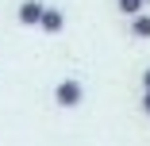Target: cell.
Wrapping results in <instances>:
<instances>
[{
    "label": "cell",
    "instance_id": "7",
    "mask_svg": "<svg viewBox=\"0 0 150 146\" xmlns=\"http://www.w3.org/2000/svg\"><path fill=\"white\" fill-rule=\"evenodd\" d=\"M142 115H150V92H142Z\"/></svg>",
    "mask_w": 150,
    "mask_h": 146
},
{
    "label": "cell",
    "instance_id": "6",
    "mask_svg": "<svg viewBox=\"0 0 150 146\" xmlns=\"http://www.w3.org/2000/svg\"><path fill=\"white\" fill-rule=\"evenodd\" d=\"M142 92H150V66L142 69Z\"/></svg>",
    "mask_w": 150,
    "mask_h": 146
},
{
    "label": "cell",
    "instance_id": "1",
    "mask_svg": "<svg viewBox=\"0 0 150 146\" xmlns=\"http://www.w3.org/2000/svg\"><path fill=\"white\" fill-rule=\"evenodd\" d=\"M81 100H85V85H81L77 77H66V81L54 85V104H58V108H77Z\"/></svg>",
    "mask_w": 150,
    "mask_h": 146
},
{
    "label": "cell",
    "instance_id": "3",
    "mask_svg": "<svg viewBox=\"0 0 150 146\" xmlns=\"http://www.w3.org/2000/svg\"><path fill=\"white\" fill-rule=\"evenodd\" d=\"M62 27H66V16H62V8H46V16H42V23H39V31L42 35H62Z\"/></svg>",
    "mask_w": 150,
    "mask_h": 146
},
{
    "label": "cell",
    "instance_id": "8",
    "mask_svg": "<svg viewBox=\"0 0 150 146\" xmlns=\"http://www.w3.org/2000/svg\"><path fill=\"white\" fill-rule=\"evenodd\" d=\"M146 4H150V0H146Z\"/></svg>",
    "mask_w": 150,
    "mask_h": 146
},
{
    "label": "cell",
    "instance_id": "2",
    "mask_svg": "<svg viewBox=\"0 0 150 146\" xmlns=\"http://www.w3.org/2000/svg\"><path fill=\"white\" fill-rule=\"evenodd\" d=\"M46 8H50V4H42V0H23V4L16 8L19 27H39V23H42V16H46Z\"/></svg>",
    "mask_w": 150,
    "mask_h": 146
},
{
    "label": "cell",
    "instance_id": "5",
    "mask_svg": "<svg viewBox=\"0 0 150 146\" xmlns=\"http://www.w3.org/2000/svg\"><path fill=\"white\" fill-rule=\"evenodd\" d=\"M115 8H119V12H123L127 19H135V16H139V12L146 8V0H115Z\"/></svg>",
    "mask_w": 150,
    "mask_h": 146
},
{
    "label": "cell",
    "instance_id": "4",
    "mask_svg": "<svg viewBox=\"0 0 150 146\" xmlns=\"http://www.w3.org/2000/svg\"><path fill=\"white\" fill-rule=\"evenodd\" d=\"M127 35H135V39H150V12H139V16L131 19Z\"/></svg>",
    "mask_w": 150,
    "mask_h": 146
}]
</instances>
